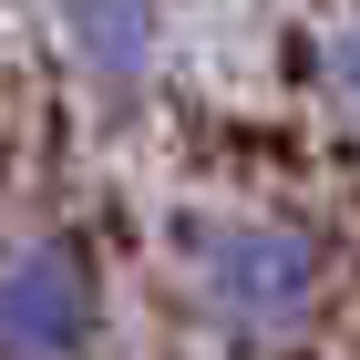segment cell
Listing matches in <instances>:
<instances>
[{
    "label": "cell",
    "instance_id": "1",
    "mask_svg": "<svg viewBox=\"0 0 360 360\" xmlns=\"http://www.w3.org/2000/svg\"><path fill=\"white\" fill-rule=\"evenodd\" d=\"M175 288L217 340L288 350L330 309V248L288 206H217V217H186V237H175Z\"/></svg>",
    "mask_w": 360,
    "mask_h": 360
},
{
    "label": "cell",
    "instance_id": "4",
    "mask_svg": "<svg viewBox=\"0 0 360 360\" xmlns=\"http://www.w3.org/2000/svg\"><path fill=\"white\" fill-rule=\"evenodd\" d=\"M319 103L360 134V11H340V21L319 31Z\"/></svg>",
    "mask_w": 360,
    "mask_h": 360
},
{
    "label": "cell",
    "instance_id": "2",
    "mask_svg": "<svg viewBox=\"0 0 360 360\" xmlns=\"http://www.w3.org/2000/svg\"><path fill=\"white\" fill-rule=\"evenodd\" d=\"M103 268L72 237H0V360H93Z\"/></svg>",
    "mask_w": 360,
    "mask_h": 360
},
{
    "label": "cell",
    "instance_id": "3",
    "mask_svg": "<svg viewBox=\"0 0 360 360\" xmlns=\"http://www.w3.org/2000/svg\"><path fill=\"white\" fill-rule=\"evenodd\" d=\"M52 31L93 93H134L155 83V52H165V0H52Z\"/></svg>",
    "mask_w": 360,
    "mask_h": 360
}]
</instances>
